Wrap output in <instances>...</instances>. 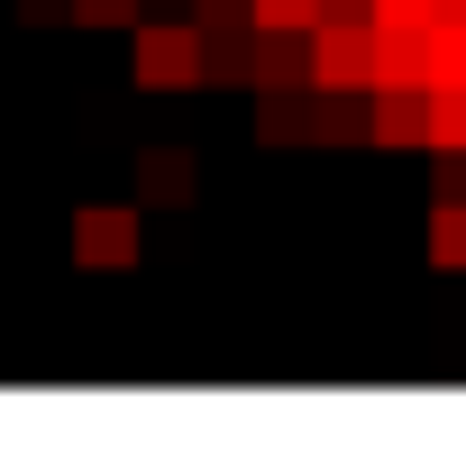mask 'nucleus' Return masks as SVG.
Instances as JSON below:
<instances>
[{
    "label": "nucleus",
    "mask_w": 466,
    "mask_h": 466,
    "mask_svg": "<svg viewBox=\"0 0 466 466\" xmlns=\"http://www.w3.org/2000/svg\"><path fill=\"white\" fill-rule=\"evenodd\" d=\"M128 37H137V92H192V83H210L192 19H137Z\"/></svg>",
    "instance_id": "f257e3e1"
},
{
    "label": "nucleus",
    "mask_w": 466,
    "mask_h": 466,
    "mask_svg": "<svg viewBox=\"0 0 466 466\" xmlns=\"http://www.w3.org/2000/svg\"><path fill=\"white\" fill-rule=\"evenodd\" d=\"M137 257H147V219H137L128 201L74 210V266H83V275H128Z\"/></svg>",
    "instance_id": "f03ea898"
},
{
    "label": "nucleus",
    "mask_w": 466,
    "mask_h": 466,
    "mask_svg": "<svg viewBox=\"0 0 466 466\" xmlns=\"http://www.w3.org/2000/svg\"><path fill=\"white\" fill-rule=\"evenodd\" d=\"M430 83V28H384L366 37V92H420Z\"/></svg>",
    "instance_id": "7ed1b4c3"
},
{
    "label": "nucleus",
    "mask_w": 466,
    "mask_h": 466,
    "mask_svg": "<svg viewBox=\"0 0 466 466\" xmlns=\"http://www.w3.org/2000/svg\"><path fill=\"white\" fill-rule=\"evenodd\" d=\"M366 147H430V92H366Z\"/></svg>",
    "instance_id": "20e7f679"
},
{
    "label": "nucleus",
    "mask_w": 466,
    "mask_h": 466,
    "mask_svg": "<svg viewBox=\"0 0 466 466\" xmlns=\"http://www.w3.org/2000/svg\"><path fill=\"white\" fill-rule=\"evenodd\" d=\"M192 192H201V156H192V147H147V156H137V201L183 210Z\"/></svg>",
    "instance_id": "39448f33"
},
{
    "label": "nucleus",
    "mask_w": 466,
    "mask_h": 466,
    "mask_svg": "<svg viewBox=\"0 0 466 466\" xmlns=\"http://www.w3.org/2000/svg\"><path fill=\"white\" fill-rule=\"evenodd\" d=\"M311 147H366V92H302Z\"/></svg>",
    "instance_id": "423d86ee"
},
{
    "label": "nucleus",
    "mask_w": 466,
    "mask_h": 466,
    "mask_svg": "<svg viewBox=\"0 0 466 466\" xmlns=\"http://www.w3.org/2000/svg\"><path fill=\"white\" fill-rule=\"evenodd\" d=\"M257 137H266V147H311L302 92H257Z\"/></svg>",
    "instance_id": "0eeeda50"
},
{
    "label": "nucleus",
    "mask_w": 466,
    "mask_h": 466,
    "mask_svg": "<svg viewBox=\"0 0 466 466\" xmlns=\"http://www.w3.org/2000/svg\"><path fill=\"white\" fill-rule=\"evenodd\" d=\"M430 266L466 275V201H430Z\"/></svg>",
    "instance_id": "6e6552de"
},
{
    "label": "nucleus",
    "mask_w": 466,
    "mask_h": 466,
    "mask_svg": "<svg viewBox=\"0 0 466 466\" xmlns=\"http://www.w3.org/2000/svg\"><path fill=\"white\" fill-rule=\"evenodd\" d=\"M430 147H466V83H430Z\"/></svg>",
    "instance_id": "1a4fd4ad"
},
{
    "label": "nucleus",
    "mask_w": 466,
    "mask_h": 466,
    "mask_svg": "<svg viewBox=\"0 0 466 466\" xmlns=\"http://www.w3.org/2000/svg\"><path fill=\"white\" fill-rule=\"evenodd\" d=\"M147 19V0H74L65 28H137Z\"/></svg>",
    "instance_id": "9d476101"
},
{
    "label": "nucleus",
    "mask_w": 466,
    "mask_h": 466,
    "mask_svg": "<svg viewBox=\"0 0 466 466\" xmlns=\"http://www.w3.org/2000/svg\"><path fill=\"white\" fill-rule=\"evenodd\" d=\"M320 0H248V28H311Z\"/></svg>",
    "instance_id": "9b49d317"
},
{
    "label": "nucleus",
    "mask_w": 466,
    "mask_h": 466,
    "mask_svg": "<svg viewBox=\"0 0 466 466\" xmlns=\"http://www.w3.org/2000/svg\"><path fill=\"white\" fill-rule=\"evenodd\" d=\"M192 28L201 37H238L248 28V0H192Z\"/></svg>",
    "instance_id": "f8f14e48"
},
{
    "label": "nucleus",
    "mask_w": 466,
    "mask_h": 466,
    "mask_svg": "<svg viewBox=\"0 0 466 466\" xmlns=\"http://www.w3.org/2000/svg\"><path fill=\"white\" fill-rule=\"evenodd\" d=\"M366 19H384V28H430V0H366Z\"/></svg>",
    "instance_id": "ddd939ff"
},
{
    "label": "nucleus",
    "mask_w": 466,
    "mask_h": 466,
    "mask_svg": "<svg viewBox=\"0 0 466 466\" xmlns=\"http://www.w3.org/2000/svg\"><path fill=\"white\" fill-rule=\"evenodd\" d=\"M65 10H74V0H19V19H28V28H56Z\"/></svg>",
    "instance_id": "4468645a"
},
{
    "label": "nucleus",
    "mask_w": 466,
    "mask_h": 466,
    "mask_svg": "<svg viewBox=\"0 0 466 466\" xmlns=\"http://www.w3.org/2000/svg\"><path fill=\"white\" fill-rule=\"evenodd\" d=\"M430 19H466V0H430Z\"/></svg>",
    "instance_id": "2eb2a0df"
}]
</instances>
